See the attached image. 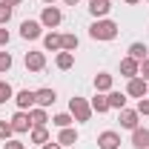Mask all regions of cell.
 <instances>
[{
	"mask_svg": "<svg viewBox=\"0 0 149 149\" xmlns=\"http://www.w3.org/2000/svg\"><path fill=\"white\" fill-rule=\"evenodd\" d=\"M89 37L92 40H115L118 37V23L115 20H106V17L95 20L92 26H89Z\"/></svg>",
	"mask_w": 149,
	"mask_h": 149,
	"instance_id": "6da1fadb",
	"label": "cell"
},
{
	"mask_svg": "<svg viewBox=\"0 0 149 149\" xmlns=\"http://www.w3.org/2000/svg\"><path fill=\"white\" fill-rule=\"evenodd\" d=\"M69 115H72L77 123H89V118H92L89 100H86V97H72V100H69Z\"/></svg>",
	"mask_w": 149,
	"mask_h": 149,
	"instance_id": "7a4b0ae2",
	"label": "cell"
},
{
	"mask_svg": "<svg viewBox=\"0 0 149 149\" xmlns=\"http://www.w3.org/2000/svg\"><path fill=\"white\" fill-rule=\"evenodd\" d=\"M60 20H63L60 9H57V6H46V9H43V15H40V26H43V29H57V26H60Z\"/></svg>",
	"mask_w": 149,
	"mask_h": 149,
	"instance_id": "3957f363",
	"label": "cell"
},
{
	"mask_svg": "<svg viewBox=\"0 0 149 149\" xmlns=\"http://www.w3.org/2000/svg\"><path fill=\"white\" fill-rule=\"evenodd\" d=\"M20 37H23V40H37V37H43L40 20H23V23H20Z\"/></svg>",
	"mask_w": 149,
	"mask_h": 149,
	"instance_id": "277c9868",
	"label": "cell"
},
{
	"mask_svg": "<svg viewBox=\"0 0 149 149\" xmlns=\"http://www.w3.org/2000/svg\"><path fill=\"white\" fill-rule=\"evenodd\" d=\"M12 129L17 132V135H26V132H32V120H29V112H23V109H17L15 115H12Z\"/></svg>",
	"mask_w": 149,
	"mask_h": 149,
	"instance_id": "5b68a950",
	"label": "cell"
},
{
	"mask_svg": "<svg viewBox=\"0 0 149 149\" xmlns=\"http://www.w3.org/2000/svg\"><path fill=\"white\" fill-rule=\"evenodd\" d=\"M126 95H132V97H146L149 95V83L143 80V77H129V83H126Z\"/></svg>",
	"mask_w": 149,
	"mask_h": 149,
	"instance_id": "8992f818",
	"label": "cell"
},
{
	"mask_svg": "<svg viewBox=\"0 0 149 149\" xmlns=\"http://www.w3.org/2000/svg\"><path fill=\"white\" fill-rule=\"evenodd\" d=\"M97 146H100V149H118V146H120V135L112 132V129L100 132V135H97Z\"/></svg>",
	"mask_w": 149,
	"mask_h": 149,
	"instance_id": "52a82bcc",
	"label": "cell"
},
{
	"mask_svg": "<svg viewBox=\"0 0 149 149\" xmlns=\"http://www.w3.org/2000/svg\"><path fill=\"white\" fill-rule=\"evenodd\" d=\"M46 66V55L43 52H26V69L29 72H43Z\"/></svg>",
	"mask_w": 149,
	"mask_h": 149,
	"instance_id": "ba28073f",
	"label": "cell"
},
{
	"mask_svg": "<svg viewBox=\"0 0 149 149\" xmlns=\"http://www.w3.org/2000/svg\"><path fill=\"white\" fill-rule=\"evenodd\" d=\"M138 118H141L138 109H120V126H123V129H138V126H141Z\"/></svg>",
	"mask_w": 149,
	"mask_h": 149,
	"instance_id": "9c48e42d",
	"label": "cell"
},
{
	"mask_svg": "<svg viewBox=\"0 0 149 149\" xmlns=\"http://www.w3.org/2000/svg\"><path fill=\"white\" fill-rule=\"evenodd\" d=\"M55 100H57L55 89H37L35 92V106H43V109H46V106H52Z\"/></svg>",
	"mask_w": 149,
	"mask_h": 149,
	"instance_id": "30bf717a",
	"label": "cell"
},
{
	"mask_svg": "<svg viewBox=\"0 0 149 149\" xmlns=\"http://www.w3.org/2000/svg\"><path fill=\"white\" fill-rule=\"evenodd\" d=\"M43 46H46V52H63V35H57V32L43 35Z\"/></svg>",
	"mask_w": 149,
	"mask_h": 149,
	"instance_id": "8fae6325",
	"label": "cell"
},
{
	"mask_svg": "<svg viewBox=\"0 0 149 149\" xmlns=\"http://www.w3.org/2000/svg\"><path fill=\"white\" fill-rule=\"evenodd\" d=\"M138 69H141V63H138V60H135V57H123V60H120V74H123V77H126V80H129V77H138Z\"/></svg>",
	"mask_w": 149,
	"mask_h": 149,
	"instance_id": "7c38bea8",
	"label": "cell"
},
{
	"mask_svg": "<svg viewBox=\"0 0 149 149\" xmlns=\"http://www.w3.org/2000/svg\"><path fill=\"white\" fill-rule=\"evenodd\" d=\"M15 103H17V109L29 112L32 106H35V92H29V89H20V92L15 95Z\"/></svg>",
	"mask_w": 149,
	"mask_h": 149,
	"instance_id": "4fadbf2b",
	"label": "cell"
},
{
	"mask_svg": "<svg viewBox=\"0 0 149 149\" xmlns=\"http://www.w3.org/2000/svg\"><path fill=\"white\" fill-rule=\"evenodd\" d=\"M132 146L135 149H149V129H143V126L132 129Z\"/></svg>",
	"mask_w": 149,
	"mask_h": 149,
	"instance_id": "5bb4252c",
	"label": "cell"
},
{
	"mask_svg": "<svg viewBox=\"0 0 149 149\" xmlns=\"http://www.w3.org/2000/svg\"><path fill=\"white\" fill-rule=\"evenodd\" d=\"M109 9H112L109 0H92V3H89V12H92V17H95V20L106 17V15H109Z\"/></svg>",
	"mask_w": 149,
	"mask_h": 149,
	"instance_id": "9a60e30c",
	"label": "cell"
},
{
	"mask_svg": "<svg viewBox=\"0 0 149 149\" xmlns=\"http://www.w3.org/2000/svg\"><path fill=\"white\" fill-rule=\"evenodd\" d=\"M29 120H32V126H46L49 123V115H46L43 106H32L29 109Z\"/></svg>",
	"mask_w": 149,
	"mask_h": 149,
	"instance_id": "2e32d148",
	"label": "cell"
},
{
	"mask_svg": "<svg viewBox=\"0 0 149 149\" xmlns=\"http://www.w3.org/2000/svg\"><path fill=\"white\" fill-rule=\"evenodd\" d=\"M95 89H97V92H112V74L109 72H97L95 74Z\"/></svg>",
	"mask_w": 149,
	"mask_h": 149,
	"instance_id": "e0dca14e",
	"label": "cell"
},
{
	"mask_svg": "<svg viewBox=\"0 0 149 149\" xmlns=\"http://www.w3.org/2000/svg\"><path fill=\"white\" fill-rule=\"evenodd\" d=\"M106 100H109V109H126V95L123 92H115V89H112V92H106Z\"/></svg>",
	"mask_w": 149,
	"mask_h": 149,
	"instance_id": "ac0fdd59",
	"label": "cell"
},
{
	"mask_svg": "<svg viewBox=\"0 0 149 149\" xmlns=\"http://www.w3.org/2000/svg\"><path fill=\"white\" fill-rule=\"evenodd\" d=\"M55 66L60 69V72L72 69V66H74V52H57V57H55Z\"/></svg>",
	"mask_w": 149,
	"mask_h": 149,
	"instance_id": "d6986e66",
	"label": "cell"
},
{
	"mask_svg": "<svg viewBox=\"0 0 149 149\" xmlns=\"http://www.w3.org/2000/svg\"><path fill=\"white\" fill-rule=\"evenodd\" d=\"M57 143H60V146H72V143H77V132H74L72 126L60 129V135H57Z\"/></svg>",
	"mask_w": 149,
	"mask_h": 149,
	"instance_id": "ffe728a7",
	"label": "cell"
},
{
	"mask_svg": "<svg viewBox=\"0 0 149 149\" xmlns=\"http://www.w3.org/2000/svg\"><path fill=\"white\" fill-rule=\"evenodd\" d=\"M29 141L43 146V143L49 141V129H46V126H32V132H29Z\"/></svg>",
	"mask_w": 149,
	"mask_h": 149,
	"instance_id": "44dd1931",
	"label": "cell"
},
{
	"mask_svg": "<svg viewBox=\"0 0 149 149\" xmlns=\"http://www.w3.org/2000/svg\"><path fill=\"white\" fill-rule=\"evenodd\" d=\"M89 106H92V112L103 115V112H109V100H106V95H103V92H97V95L92 97V103H89Z\"/></svg>",
	"mask_w": 149,
	"mask_h": 149,
	"instance_id": "7402d4cb",
	"label": "cell"
},
{
	"mask_svg": "<svg viewBox=\"0 0 149 149\" xmlns=\"http://www.w3.org/2000/svg\"><path fill=\"white\" fill-rule=\"evenodd\" d=\"M146 43H132L129 46V57H135V60H138V63H141V60H146Z\"/></svg>",
	"mask_w": 149,
	"mask_h": 149,
	"instance_id": "603a6c76",
	"label": "cell"
},
{
	"mask_svg": "<svg viewBox=\"0 0 149 149\" xmlns=\"http://www.w3.org/2000/svg\"><path fill=\"white\" fill-rule=\"evenodd\" d=\"M72 115H69V112H60V115H55V118H52V123H55L57 129H66V126H72Z\"/></svg>",
	"mask_w": 149,
	"mask_h": 149,
	"instance_id": "cb8c5ba5",
	"label": "cell"
},
{
	"mask_svg": "<svg viewBox=\"0 0 149 149\" xmlns=\"http://www.w3.org/2000/svg\"><path fill=\"white\" fill-rule=\"evenodd\" d=\"M15 97V89L6 83V80H0V103H6V100H12Z\"/></svg>",
	"mask_w": 149,
	"mask_h": 149,
	"instance_id": "d4e9b609",
	"label": "cell"
},
{
	"mask_svg": "<svg viewBox=\"0 0 149 149\" xmlns=\"http://www.w3.org/2000/svg\"><path fill=\"white\" fill-rule=\"evenodd\" d=\"M77 49V35H63V52H74Z\"/></svg>",
	"mask_w": 149,
	"mask_h": 149,
	"instance_id": "484cf974",
	"label": "cell"
},
{
	"mask_svg": "<svg viewBox=\"0 0 149 149\" xmlns=\"http://www.w3.org/2000/svg\"><path fill=\"white\" fill-rule=\"evenodd\" d=\"M12 20V6H6V3H0V26H6Z\"/></svg>",
	"mask_w": 149,
	"mask_h": 149,
	"instance_id": "4316f807",
	"label": "cell"
},
{
	"mask_svg": "<svg viewBox=\"0 0 149 149\" xmlns=\"http://www.w3.org/2000/svg\"><path fill=\"white\" fill-rule=\"evenodd\" d=\"M12 135H15V129H12V123H9V120H0V138H3V141H9Z\"/></svg>",
	"mask_w": 149,
	"mask_h": 149,
	"instance_id": "83f0119b",
	"label": "cell"
},
{
	"mask_svg": "<svg viewBox=\"0 0 149 149\" xmlns=\"http://www.w3.org/2000/svg\"><path fill=\"white\" fill-rule=\"evenodd\" d=\"M9 69H12V55L0 52V72H9Z\"/></svg>",
	"mask_w": 149,
	"mask_h": 149,
	"instance_id": "f1b7e54d",
	"label": "cell"
},
{
	"mask_svg": "<svg viewBox=\"0 0 149 149\" xmlns=\"http://www.w3.org/2000/svg\"><path fill=\"white\" fill-rule=\"evenodd\" d=\"M138 77H143V80L149 83V57H146V60H141V69H138Z\"/></svg>",
	"mask_w": 149,
	"mask_h": 149,
	"instance_id": "f546056e",
	"label": "cell"
},
{
	"mask_svg": "<svg viewBox=\"0 0 149 149\" xmlns=\"http://www.w3.org/2000/svg\"><path fill=\"white\" fill-rule=\"evenodd\" d=\"M138 115H149V97H141L138 100Z\"/></svg>",
	"mask_w": 149,
	"mask_h": 149,
	"instance_id": "4dcf8cb0",
	"label": "cell"
},
{
	"mask_svg": "<svg viewBox=\"0 0 149 149\" xmlns=\"http://www.w3.org/2000/svg\"><path fill=\"white\" fill-rule=\"evenodd\" d=\"M9 40H12V35H9V29H6V26H0V46H6Z\"/></svg>",
	"mask_w": 149,
	"mask_h": 149,
	"instance_id": "1f68e13d",
	"label": "cell"
},
{
	"mask_svg": "<svg viewBox=\"0 0 149 149\" xmlns=\"http://www.w3.org/2000/svg\"><path fill=\"white\" fill-rule=\"evenodd\" d=\"M3 149H26V146H23L20 141H6V143H3Z\"/></svg>",
	"mask_w": 149,
	"mask_h": 149,
	"instance_id": "d6a6232c",
	"label": "cell"
},
{
	"mask_svg": "<svg viewBox=\"0 0 149 149\" xmlns=\"http://www.w3.org/2000/svg\"><path fill=\"white\" fill-rule=\"evenodd\" d=\"M40 149H60V143H57V141H46Z\"/></svg>",
	"mask_w": 149,
	"mask_h": 149,
	"instance_id": "836d02e7",
	"label": "cell"
},
{
	"mask_svg": "<svg viewBox=\"0 0 149 149\" xmlns=\"http://www.w3.org/2000/svg\"><path fill=\"white\" fill-rule=\"evenodd\" d=\"M0 3H6V6H12V9H15V6H20V3H23V0H0Z\"/></svg>",
	"mask_w": 149,
	"mask_h": 149,
	"instance_id": "e575fe53",
	"label": "cell"
},
{
	"mask_svg": "<svg viewBox=\"0 0 149 149\" xmlns=\"http://www.w3.org/2000/svg\"><path fill=\"white\" fill-rule=\"evenodd\" d=\"M63 3H66V6H77L80 0H63Z\"/></svg>",
	"mask_w": 149,
	"mask_h": 149,
	"instance_id": "d590c367",
	"label": "cell"
},
{
	"mask_svg": "<svg viewBox=\"0 0 149 149\" xmlns=\"http://www.w3.org/2000/svg\"><path fill=\"white\" fill-rule=\"evenodd\" d=\"M43 3H46V6H55V0H43Z\"/></svg>",
	"mask_w": 149,
	"mask_h": 149,
	"instance_id": "8d00e7d4",
	"label": "cell"
},
{
	"mask_svg": "<svg viewBox=\"0 0 149 149\" xmlns=\"http://www.w3.org/2000/svg\"><path fill=\"white\" fill-rule=\"evenodd\" d=\"M126 3H129V6H135V3H141V0H126Z\"/></svg>",
	"mask_w": 149,
	"mask_h": 149,
	"instance_id": "74e56055",
	"label": "cell"
},
{
	"mask_svg": "<svg viewBox=\"0 0 149 149\" xmlns=\"http://www.w3.org/2000/svg\"><path fill=\"white\" fill-rule=\"evenodd\" d=\"M146 3H149V0H146Z\"/></svg>",
	"mask_w": 149,
	"mask_h": 149,
	"instance_id": "f35d334b",
	"label": "cell"
},
{
	"mask_svg": "<svg viewBox=\"0 0 149 149\" xmlns=\"http://www.w3.org/2000/svg\"><path fill=\"white\" fill-rule=\"evenodd\" d=\"M146 97H149V95H146Z\"/></svg>",
	"mask_w": 149,
	"mask_h": 149,
	"instance_id": "ab89813d",
	"label": "cell"
}]
</instances>
